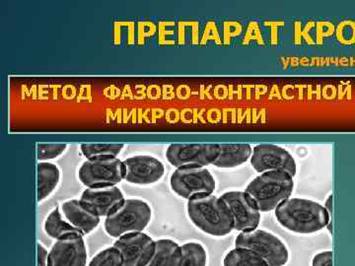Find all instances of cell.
<instances>
[{"label":"cell","mask_w":355,"mask_h":266,"mask_svg":"<svg viewBox=\"0 0 355 266\" xmlns=\"http://www.w3.org/2000/svg\"><path fill=\"white\" fill-rule=\"evenodd\" d=\"M43 228L48 237L55 241L62 239L65 236L72 234V233H80L64 218L60 211V205L51 210L49 215L46 217Z\"/></svg>","instance_id":"cell-19"},{"label":"cell","mask_w":355,"mask_h":266,"mask_svg":"<svg viewBox=\"0 0 355 266\" xmlns=\"http://www.w3.org/2000/svg\"><path fill=\"white\" fill-rule=\"evenodd\" d=\"M67 149L65 143L37 144V159L38 162H50L62 156Z\"/></svg>","instance_id":"cell-24"},{"label":"cell","mask_w":355,"mask_h":266,"mask_svg":"<svg viewBox=\"0 0 355 266\" xmlns=\"http://www.w3.org/2000/svg\"><path fill=\"white\" fill-rule=\"evenodd\" d=\"M235 247L248 249L265 260L270 266H286L289 260V249L279 236L266 230L239 233Z\"/></svg>","instance_id":"cell-5"},{"label":"cell","mask_w":355,"mask_h":266,"mask_svg":"<svg viewBox=\"0 0 355 266\" xmlns=\"http://www.w3.org/2000/svg\"><path fill=\"white\" fill-rule=\"evenodd\" d=\"M294 177L284 172H266L250 181L245 191L261 212L275 211L280 203L291 197Z\"/></svg>","instance_id":"cell-3"},{"label":"cell","mask_w":355,"mask_h":266,"mask_svg":"<svg viewBox=\"0 0 355 266\" xmlns=\"http://www.w3.org/2000/svg\"><path fill=\"white\" fill-rule=\"evenodd\" d=\"M123 147V143H83L80 152L86 159L118 157Z\"/></svg>","instance_id":"cell-22"},{"label":"cell","mask_w":355,"mask_h":266,"mask_svg":"<svg viewBox=\"0 0 355 266\" xmlns=\"http://www.w3.org/2000/svg\"><path fill=\"white\" fill-rule=\"evenodd\" d=\"M123 181L135 186H151L158 183L165 174V166L159 159L146 154L132 156L123 161Z\"/></svg>","instance_id":"cell-12"},{"label":"cell","mask_w":355,"mask_h":266,"mask_svg":"<svg viewBox=\"0 0 355 266\" xmlns=\"http://www.w3.org/2000/svg\"><path fill=\"white\" fill-rule=\"evenodd\" d=\"M187 214L193 225L211 237H225L234 230V220L221 197L200 195L188 200Z\"/></svg>","instance_id":"cell-2"},{"label":"cell","mask_w":355,"mask_h":266,"mask_svg":"<svg viewBox=\"0 0 355 266\" xmlns=\"http://www.w3.org/2000/svg\"><path fill=\"white\" fill-rule=\"evenodd\" d=\"M87 246L81 233L57 240L49 251V266H86Z\"/></svg>","instance_id":"cell-11"},{"label":"cell","mask_w":355,"mask_h":266,"mask_svg":"<svg viewBox=\"0 0 355 266\" xmlns=\"http://www.w3.org/2000/svg\"><path fill=\"white\" fill-rule=\"evenodd\" d=\"M275 219L282 228L299 235H310L328 228L331 233V217L324 205L306 198L291 197L275 210Z\"/></svg>","instance_id":"cell-1"},{"label":"cell","mask_w":355,"mask_h":266,"mask_svg":"<svg viewBox=\"0 0 355 266\" xmlns=\"http://www.w3.org/2000/svg\"><path fill=\"white\" fill-rule=\"evenodd\" d=\"M223 266H270L254 251L243 247H234L223 258Z\"/></svg>","instance_id":"cell-21"},{"label":"cell","mask_w":355,"mask_h":266,"mask_svg":"<svg viewBox=\"0 0 355 266\" xmlns=\"http://www.w3.org/2000/svg\"><path fill=\"white\" fill-rule=\"evenodd\" d=\"M221 197L227 203L232 214L234 230L242 233L258 229L261 223V212L246 191H226Z\"/></svg>","instance_id":"cell-10"},{"label":"cell","mask_w":355,"mask_h":266,"mask_svg":"<svg viewBox=\"0 0 355 266\" xmlns=\"http://www.w3.org/2000/svg\"><path fill=\"white\" fill-rule=\"evenodd\" d=\"M179 247L180 245L174 240H157L153 258L149 260L146 266H174Z\"/></svg>","instance_id":"cell-20"},{"label":"cell","mask_w":355,"mask_h":266,"mask_svg":"<svg viewBox=\"0 0 355 266\" xmlns=\"http://www.w3.org/2000/svg\"><path fill=\"white\" fill-rule=\"evenodd\" d=\"M60 181V169L51 162L37 165V195L38 203L44 202L57 190Z\"/></svg>","instance_id":"cell-17"},{"label":"cell","mask_w":355,"mask_h":266,"mask_svg":"<svg viewBox=\"0 0 355 266\" xmlns=\"http://www.w3.org/2000/svg\"><path fill=\"white\" fill-rule=\"evenodd\" d=\"M60 209L64 218L83 236L91 234L101 222V218L89 211L79 200H65L60 203Z\"/></svg>","instance_id":"cell-15"},{"label":"cell","mask_w":355,"mask_h":266,"mask_svg":"<svg viewBox=\"0 0 355 266\" xmlns=\"http://www.w3.org/2000/svg\"><path fill=\"white\" fill-rule=\"evenodd\" d=\"M153 219V209L140 198H125L120 206L105 218L104 230L109 237L119 239L132 233L144 232Z\"/></svg>","instance_id":"cell-4"},{"label":"cell","mask_w":355,"mask_h":266,"mask_svg":"<svg viewBox=\"0 0 355 266\" xmlns=\"http://www.w3.org/2000/svg\"><path fill=\"white\" fill-rule=\"evenodd\" d=\"M219 155L212 164L219 169H233L244 165L252 157L253 148L248 143L219 144Z\"/></svg>","instance_id":"cell-16"},{"label":"cell","mask_w":355,"mask_h":266,"mask_svg":"<svg viewBox=\"0 0 355 266\" xmlns=\"http://www.w3.org/2000/svg\"><path fill=\"white\" fill-rule=\"evenodd\" d=\"M333 195H329V197L327 198L326 203H324V207L326 209L327 211H328V213L330 214V216L331 217V206H333Z\"/></svg>","instance_id":"cell-27"},{"label":"cell","mask_w":355,"mask_h":266,"mask_svg":"<svg viewBox=\"0 0 355 266\" xmlns=\"http://www.w3.org/2000/svg\"><path fill=\"white\" fill-rule=\"evenodd\" d=\"M49 251L43 242H38V266H49Z\"/></svg>","instance_id":"cell-26"},{"label":"cell","mask_w":355,"mask_h":266,"mask_svg":"<svg viewBox=\"0 0 355 266\" xmlns=\"http://www.w3.org/2000/svg\"><path fill=\"white\" fill-rule=\"evenodd\" d=\"M79 200L96 216L106 218L125 202V197L118 186H101L86 188Z\"/></svg>","instance_id":"cell-14"},{"label":"cell","mask_w":355,"mask_h":266,"mask_svg":"<svg viewBox=\"0 0 355 266\" xmlns=\"http://www.w3.org/2000/svg\"><path fill=\"white\" fill-rule=\"evenodd\" d=\"M252 167L259 174L266 172H284L295 177L297 165L286 149L275 144H259L253 148L250 159Z\"/></svg>","instance_id":"cell-9"},{"label":"cell","mask_w":355,"mask_h":266,"mask_svg":"<svg viewBox=\"0 0 355 266\" xmlns=\"http://www.w3.org/2000/svg\"><path fill=\"white\" fill-rule=\"evenodd\" d=\"M87 266H123V258L120 251L112 245L98 251Z\"/></svg>","instance_id":"cell-23"},{"label":"cell","mask_w":355,"mask_h":266,"mask_svg":"<svg viewBox=\"0 0 355 266\" xmlns=\"http://www.w3.org/2000/svg\"><path fill=\"white\" fill-rule=\"evenodd\" d=\"M219 144H170L166 150L168 162L176 168L207 167L219 155Z\"/></svg>","instance_id":"cell-8"},{"label":"cell","mask_w":355,"mask_h":266,"mask_svg":"<svg viewBox=\"0 0 355 266\" xmlns=\"http://www.w3.org/2000/svg\"><path fill=\"white\" fill-rule=\"evenodd\" d=\"M311 266H333V253L331 251H324L315 254Z\"/></svg>","instance_id":"cell-25"},{"label":"cell","mask_w":355,"mask_h":266,"mask_svg":"<svg viewBox=\"0 0 355 266\" xmlns=\"http://www.w3.org/2000/svg\"><path fill=\"white\" fill-rule=\"evenodd\" d=\"M113 246L120 251L123 266H146L156 249V241L144 232L132 233L116 239Z\"/></svg>","instance_id":"cell-13"},{"label":"cell","mask_w":355,"mask_h":266,"mask_svg":"<svg viewBox=\"0 0 355 266\" xmlns=\"http://www.w3.org/2000/svg\"><path fill=\"white\" fill-rule=\"evenodd\" d=\"M125 168L118 157L86 159L78 170V179L86 188L118 186L123 181Z\"/></svg>","instance_id":"cell-7"},{"label":"cell","mask_w":355,"mask_h":266,"mask_svg":"<svg viewBox=\"0 0 355 266\" xmlns=\"http://www.w3.org/2000/svg\"><path fill=\"white\" fill-rule=\"evenodd\" d=\"M170 188L178 197L190 200L205 195H214L216 181L207 167L178 168L169 179Z\"/></svg>","instance_id":"cell-6"},{"label":"cell","mask_w":355,"mask_h":266,"mask_svg":"<svg viewBox=\"0 0 355 266\" xmlns=\"http://www.w3.org/2000/svg\"><path fill=\"white\" fill-rule=\"evenodd\" d=\"M207 247L200 242H187L180 245L174 266H207Z\"/></svg>","instance_id":"cell-18"}]
</instances>
